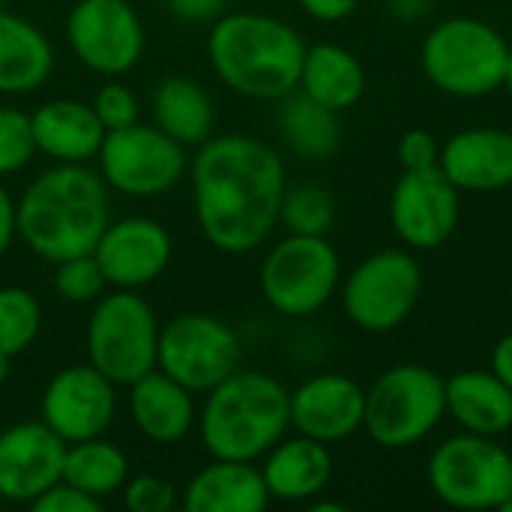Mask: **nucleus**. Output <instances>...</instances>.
I'll use <instances>...</instances> for the list:
<instances>
[{
    "mask_svg": "<svg viewBox=\"0 0 512 512\" xmlns=\"http://www.w3.org/2000/svg\"><path fill=\"white\" fill-rule=\"evenodd\" d=\"M285 189V162L261 138L213 135L192 156L195 219L225 255H249L273 237Z\"/></svg>",
    "mask_w": 512,
    "mask_h": 512,
    "instance_id": "1",
    "label": "nucleus"
},
{
    "mask_svg": "<svg viewBox=\"0 0 512 512\" xmlns=\"http://www.w3.org/2000/svg\"><path fill=\"white\" fill-rule=\"evenodd\" d=\"M15 210L18 237L48 264L90 255L111 222L105 180L99 171L72 162H54V168L36 174L18 195Z\"/></svg>",
    "mask_w": 512,
    "mask_h": 512,
    "instance_id": "2",
    "label": "nucleus"
},
{
    "mask_svg": "<svg viewBox=\"0 0 512 512\" xmlns=\"http://www.w3.org/2000/svg\"><path fill=\"white\" fill-rule=\"evenodd\" d=\"M306 42L288 21L264 12L219 15L207 36V57L216 78L258 102H279L300 84Z\"/></svg>",
    "mask_w": 512,
    "mask_h": 512,
    "instance_id": "3",
    "label": "nucleus"
},
{
    "mask_svg": "<svg viewBox=\"0 0 512 512\" xmlns=\"http://www.w3.org/2000/svg\"><path fill=\"white\" fill-rule=\"evenodd\" d=\"M198 411V438L213 459L261 462L291 429V390L258 369H237Z\"/></svg>",
    "mask_w": 512,
    "mask_h": 512,
    "instance_id": "4",
    "label": "nucleus"
},
{
    "mask_svg": "<svg viewBox=\"0 0 512 512\" xmlns=\"http://www.w3.org/2000/svg\"><path fill=\"white\" fill-rule=\"evenodd\" d=\"M507 63V36L474 15H450L432 24L420 42L423 75L453 99H483L504 90Z\"/></svg>",
    "mask_w": 512,
    "mask_h": 512,
    "instance_id": "5",
    "label": "nucleus"
},
{
    "mask_svg": "<svg viewBox=\"0 0 512 512\" xmlns=\"http://www.w3.org/2000/svg\"><path fill=\"white\" fill-rule=\"evenodd\" d=\"M444 417V378L423 363H396L366 387L363 432L384 450L423 444Z\"/></svg>",
    "mask_w": 512,
    "mask_h": 512,
    "instance_id": "6",
    "label": "nucleus"
},
{
    "mask_svg": "<svg viewBox=\"0 0 512 512\" xmlns=\"http://www.w3.org/2000/svg\"><path fill=\"white\" fill-rule=\"evenodd\" d=\"M159 330L162 324L153 306L138 291L111 288L93 303L87 318V363L117 387H129L156 369Z\"/></svg>",
    "mask_w": 512,
    "mask_h": 512,
    "instance_id": "7",
    "label": "nucleus"
},
{
    "mask_svg": "<svg viewBox=\"0 0 512 512\" xmlns=\"http://www.w3.org/2000/svg\"><path fill=\"white\" fill-rule=\"evenodd\" d=\"M426 480L444 507L501 510L512 498V453L498 444V438L459 432L432 450Z\"/></svg>",
    "mask_w": 512,
    "mask_h": 512,
    "instance_id": "8",
    "label": "nucleus"
},
{
    "mask_svg": "<svg viewBox=\"0 0 512 512\" xmlns=\"http://www.w3.org/2000/svg\"><path fill=\"white\" fill-rule=\"evenodd\" d=\"M267 306L285 318L321 312L342 285V261L327 237L285 234L273 243L258 273Z\"/></svg>",
    "mask_w": 512,
    "mask_h": 512,
    "instance_id": "9",
    "label": "nucleus"
},
{
    "mask_svg": "<svg viewBox=\"0 0 512 512\" xmlns=\"http://www.w3.org/2000/svg\"><path fill=\"white\" fill-rule=\"evenodd\" d=\"M423 297V267L411 249H378L366 255L339 285L342 312L366 333L399 330Z\"/></svg>",
    "mask_w": 512,
    "mask_h": 512,
    "instance_id": "10",
    "label": "nucleus"
},
{
    "mask_svg": "<svg viewBox=\"0 0 512 512\" xmlns=\"http://www.w3.org/2000/svg\"><path fill=\"white\" fill-rule=\"evenodd\" d=\"M96 162L105 186L126 198L165 195L189 171L186 147L159 126L141 120L123 129H108Z\"/></svg>",
    "mask_w": 512,
    "mask_h": 512,
    "instance_id": "11",
    "label": "nucleus"
},
{
    "mask_svg": "<svg viewBox=\"0 0 512 512\" xmlns=\"http://www.w3.org/2000/svg\"><path fill=\"white\" fill-rule=\"evenodd\" d=\"M243 342L237 330L210 312L174 315L159 330L156 369L192 393H210L240 369Z\"/></svg>",
    "mask_w": 512,
    "mask_h": 512,
    "instance_id": "12",
    "label": "nucleus"
},
{
    "mask_svg": "<svg viewBox=\"0 0 512 512\" xmlns=\"http://www.w3.org/2000/svg\"><path fill=\"white\" fill-rule=\"evenodd\" d=\"M66 39L75 60L102 78L126 75L144 54V24L129 0H78Z\"/></svg>",
    "mask_w": 512,
    "mask_h": 512,
    "instance_id": "13",
    "label": "nucleus"
},
{
    "mask_svg": "<svg viewBox=\"0 0 512 512\" xmlns=\"http://www.w3.org/2000/svg\"><path fill=\"white\" fill-rule=\"evenodd\" d=\"M462 219V192L435 168L402 171L390 192V225L399 243L411 252L444 246Z\"/></svg>",
    "mask_w": 512,
    "mask_h": 512,
    "instance_id": "14",
    "label": "nucleus"
},
{
    "mask_svg": "<svg viewBox=\"0 0 512 512\" xmlns=\"http://www.w3.org/2000/svg\"><path fill=\"white\" fill-rule=\"evenodd\" d=\"M117 417V384L90 363L60 369L42 390L39 420L66 444L102 438Z\"/></svg>",
    "mask_w": 512,
    "mask_h": 512,
    "instance_id": "15",
    "label": "nucleus"
},
{
    "mask_svg": "<svg viewBox=\"0 0 512 512\" xmlns=\"http://www.w3.org/2000/svg\"><path fill=\"white\" fill-rule=\"evenodd\" d=\"M174 240L168 228L150 216H123L105 225L93 258L108 288L141 291L153 285L171 264Z\"/></svg>",
    "mask_w": 512,
    "mask_h": 512,
    "instance_id": "16",
    "label": "nucleus"
},
{
    "mask_svg": "<svg viewBox=\"0 0 512 512\" xmlns=\"http://www.w3.org/2000/svg\"><path fill=\"white\" fill-rule=\"evenodd\" d=\"M66 441L42 420H24L0 432V498L33 504L63 480Z\"/></svg>",
    "mask_w": 512,
    "mask_h": 512,
    "instance_id": "17",
    "label": "nucleus"
},
{
    "mask_svg": "<svg viewBox=\"0 0 512 512\" xmlns=\"http://www.w3.org/2000/svg\"><path fill=\"white\" fill-rule=\"evenodd\" d=\"M366 387L342 372H318L291 390V429L327 447L363 432Z\"/></svg>",
    "mask_w": 512,
    "mask_h": 512,
    "instance_id": "18",
    "label": "nucleus"
},
{
    "mask_svg": "<svg viewBox=\"0 0 512 512\" xmlns=\"http://www.w3.org/2000/svg\"><path fill=\"white\" fill-rule=\"evenodd\" d=\"M438 168L459 192H501L512 186V132L504 126H468L441 144Z\"/></svg>",
    "mask_w": 512,
    "mask_h": 512,
    "instance_id": "19",
    "label": "nucleus"
},
{
    "mask_svg": "<svg viewBox=\"0 0 512 512\" xmlns=\"http://www.w3.org/2000/svg\"><path fill=\"white\" fill-rule=\"evenodd\" d=\"M261 477L273 501L309 504L333 480V453L327 444L306 435H285L261 459Z\"/></svg>",
    "mask_w": 512,
    "mask_h": 512,
    "instance_id": "20",
    "label": "nucleus"
},
{
    "mask_svg": "<svg viewBox=\"0 0 512 512\" xmlns=\"http://www.w3.org/2000/svg\"><path fill=\"white\" fill-rule=\"evenodd\" d=\"M129 417L150 444H180L198 423L195 393L153 369L129 384Z\"/></svg>",
    "mask_w": 512,
    "mask_h": 512,
    "instance_id": "21",
    "label": "nucleus"
},
{
    "mask_svg": "<svg viewBox=\"0 0 512 512\" xmlns=\"http://www.w3.org/2000/svg\"><path fill=\"white\" fill-rule=\"evenodd\" d=\"M30 126L36 153L51 162L87 165L105 141V126L99 123L93 105L81 99H51L39 105L30 114Z\"/></svg>",
    "mask_w": 512,
    "mask_h": 512,
    "instance_id": "22",
    "label": "nucleus"
},
{
    "mask_svg": "<svg viewBox=\"0 0 512 512\" xmlns=\"http://www.w3.org/2000/svg\"><path fill=\"white\" fill-rule=\"evenodd\" d=\"M270 501L255 462L213 459L186 483L180 507L186 512H264Z\"/></svg>",
    "mask_w": 512,
    "mask_h": 512,
    "instance_id": "23",
    "label": "nucleus"
},
{
    "mask_svg": "<svg viewBox=\"0 0 512 512\" xmlns=\"http://www.w3.org/2000/svg\"><path fill=\"white\" fill-rule=\"evenodd\" d=\"M447 417L474 435L501 438L512 429V390L492 369H462L444 378Z\"/></svg>",
    "mask_w": 512,
    "mask_h": 512,
    "instance_id": "24",
    "label": "nucleus"
},
{
    "mask_svg": "<svg viewBox=\"0 0 512 512\" xmlns=\"http://www.w3.org/2000/svg\"><path fill=\"white\" fill-rule=\"evenodd\" d=\"M54 69L48 36L21 15L0 9V96L39 90Z\"/></svg>",
    "mask_w": 512,
    "mask_h": 512,
    "instance_id": "25",
    "label": "nucleus"
},
{
    "mask_svg": "<svg viewBox=\"0 0 512 512\" xmlns=\"http://www.w3.org/2000/svg\"><path fill=\"white\" fill-rule=\"evenodd\" d=\"M300 93L342 114L351 111L366 93V69L360 57L336 42H318L306 48L300 69Z\"/></svg>",
    "mask_w": 512,
    "mask_h": 512,
    "instance_id": "26",
    "label": "nucleus"
},
{
    "mask_svg": "<svg viewBox=\"0 0 512 512\" xmlns=\"http://www.w3.org/2000/svg\"><path fill=\"white\" fill-rule=\"evenodd\" d=\"M153 126L180 141L183 147H201L213 138L216 105L210 93L189 75H168L156 84L150 96Z\"/></svg>",
    "mask_w": 512,
    "mask_h": 512,
    "instance_id": "27",
    "label": "nucleus"
},
{
    "mask_svg": "<svg viewBox=\"0 0 512 512\" xmlns=\"http://www.w3.org/2000/svg\"><path fill=\"white\" fill-rule=\"evenodd\" d=\"M279 135L285 147L309 162H324L339 150L342 126L339 114L324 108L321 102L309 99L306 93L294 90L285 99H279Z\"/></svg>",
    "mask_w": 512,
    "mask_h": 512,
    "instance_id": "28",
    "label": "nucleus"
},
{
    "mask_svg": "<svg viewBox=\"0 0 512 512\" xmlns=\"http://www.w3.org/2000/svg\"><path fill=\"white\" fill-rule=\"evenodd\" d=\"M63 480L72 483L75 489L105 501L126 486L129 459L117 444H111L105 438L75 441V444H66Z\"/></svg>",
    "mask_w": 512,
    "mask_h": 512,
    "instance_id": "29",
    "label": "nucleus"
},
{
    "mask_svg": "<svg viewBox=\"0 0 512 512\" xmlns=\"http://www.w3.org/2000/svg\"><path fill=\"white\" fill-rule=\"evenodd\" d=\"M336 222V198L330 189L318 183L288 186L279 207V225L288 234H312L327 237Z\"/></svg>",
    "mask_w": 512,
    "mask_h": 512,
    "instance_id": "30",
    "label": "nucleus"
},
{
    "mask_svg": "<svg viewBox=\"0 0 512 512\" xmlns=\"http://www.w3.org/2000/svg\"><path fill=\"white\" fill-rule=\"evenodd\" d=\"M42 330V309L33 291L21 285L0 288V351L9 357L24 354Z\"/></svg>",
    "mask_w": 512,
    "mask_h": 512,
    "instance_id": "31",
    "label": "nucleus"
},
{
    "mask_svg": "<svg viewBox=\"0 0 512 512\" xmlns=\"http://www.w3.org/2000/svg\"><path fill=\"white\" fill-rule=\"evenodd\" d=\"M105 288H108V282H105L93 252L90 255H75V258H66V261L54 264V291L66 303L93 306L105 294Z\"/></svg>",
    "mask_w": 512,
    "mask_h": 512,
    "instance_id": "32",
    "label": "nucleus"
},
{
    "mask_svg": "<svg viewBox=\"0 0 512 512\" xmlns=\"http://www.w3.org/2000/svg\"><path fill=\"white\" fill-rule=\"evenodd\" d=\"M36 156L30 114L12 105H0V177H9L30 165Z\"/></svg>",
    "mask_w": 512,
    "mask_h": 512,
    "instance_id": "33",
    "label": "nucleus"
},
{
    "mask_svg": "<svg viewBox=\"0 0 512 512\" xmlns=\"http://www.w3.org/2000/svg\"><path fill=\"white\" fill-rule=\"evenodd\" d=\"M90 105H93L99 123L105 126V132L108 129H123V126H132V123L141 120V102H138L135 90L126 87L123 81H105L93 93Z\"/></svg>",
    "mask_w": 512,
    "mask_h": 512,
    "instance_id": "34",
    "label": "nucleus"
},
{
    "mask_svg": "<svg viewBox=\"0 0 512 512\" xmlns=\"http://www.w3.org/2000/svg\"><path fill=\"white\" fill-rule=\"evenodd\" d=\"M123 507L129 512H171L180 507L177 486L156 474L132 477L123 486Z\"/></svg>",
    "mask_w": 512,
    "mask_h": 512,
    "instance_id": "35",
    "label": "nucleus"
},
{
    "mask_svg": "<svg viewBox=\"0 0 512 512\" xmlns=\"http://www.w3.org/2000/svg\"><path fill=\"white\" fill-rule=\"evenodd\" d=\"M33 512H102V501L75 489L72 483L60 480L54 483L48 492H42L33 504H30Z\"/></svg>",
    "mask_w": 512,
    "mask_h": 512,
    "instance_id": "36",
    "label": "nucleus"
},
{
    "mask_svg": "<svg viewBox=\"0 0 512 512\" xmlns=\"http://www.w3.org/2000/svg\"><path fill=\"white\" fill-rule=\"evenodd\" d=\"M399 165L402 171H417V168H435L441 156V141L429 129H408L399 138Z\"/></svg>",
    "mask_w": 512,
    "mask_h": 512,
    "instance_id": "37",
    "label": "nucleus"
},
{
    "mask_svg": "<svg viewBox=\"0 0 512 512\" xmlns=\"http://www.w3.org/2000/svg\"><path fill=\"white\" fill-rule=\"evenodd\" d=\"M297 3L309 18L324 21V24H336V21L351 18L360 0H297Z\"/></svg>",
    "mask_w": 512,
    "mask_h": 512,
    "instance_id": "38",
    "label": "nucleus"
},
{
    "mask_svg": "<svg viewBox=\"0 0 512 512\" xmlns=\"http://www.w3.org/2000/svg\"><path fill=\"white\" fill-rule=\"evenodd\" d=\"M228 0H165L168 12L180 21H210L219 18Z\"/></svg>",
    "mask_w": 512,
    "mask_h": 512,
    "instance_id": "39",
    "label": "nucleus"
},
{
    "mask_svg": "<svg viewBox=\"0 0 512 512\" xmlns=\"http://www.w3.org/2000/svg\"><path fill=\"white\" fill-rule=\"evenodd\" d=\"M18 237V210H15V198L9 195V189L0 183V258L12 249Z\"/></svg>",
    "mask_w": 512,
    "mask_h": 512,
    "instance_id": "40",
    "label": "nucleus"
},
{
    "mask_svg": "<svg viewBox=\"0 0 512 512\" xmlns=\"http://www.w3.org/2000/svg\"><path fill=\"white\" fill-rule=\"evenodd\" d=\"M489 369L507 384L512 390V333L501 336L492 348V360H489Z\"/></svg>",
    "mask_w": 512,
    "mask_h": 512,
    "instance_id": "41",
    "label": "nucleus"
},
{
    "mask_svg": "<svg viewBox=\"0 0 512 512\" xmlns=\"http://www.w3.org/2000/svg\"><path fill=\"white\" fill-rule=\"evenodd\" d=\"M387 9L405 21V24H414L420 18H426L432 12V0H387Z\"/></svg>",
    "mask_w": 512,
    "mask_h": 512,
    "instance_id": "42",
    "label": "nucleus"
},
{
    "mask_svg": "<svg viewBox=\"0 0 512 512\" xmlns=\"http://www.w3.org/2000/svg\"><path fill=\"white\" fill-rule=\"evenodd\" d=\"M309 510L312 512H345V504H336V501H318V498H312V501H309Z\"/></svg>",
    "mask_w": 512,
    "mask_h": 512,
    "instance_id": "43",
    "label": "nucleus"
},
{
    "mask_svg": "<svg viewBox=\"0 0 512 512\" xmlns=\"http://www.w3.org/2000/svg\"><path fill=\"white\" fill-rule=\"evenodd\" d=\"M9 375H12V357L0 351V387L9 381Z\"/></svg>",
    "mask_w": 512,
    "mask_h": 512,
    "instance_id": "44",
    "label": "nucleus"
},
{
    "mask_svg": "<svg viewBox=\"0 0 512 512\" xmlns=\"http://www.w3.org/2000/svg\"><path fill=\"white\" fill-rule=\"evenodd\" d=\"M504 90L512 96V45H510V63H507V81H504Z\"/></svg>",
    "mask_w": 512,
    "mask_h": 512,
    "instance_id": "45",
    "label": "nucleus"
},
{
    "mask_svg": "<svg viewBox=\"0 0 512 512\" xmlns=\"http://www.w3.org/2000/svg\"><path fill=\"white\" fill-rule=\"evenodd\" d=\"M501 512H512V498L504 504V507H501Z\"/></svg>",
    "mask_w": 512,
    "mask_h": 512,
    "instance_id": "46",
    "label": "nucleus"
},
{
    "mask_svg": "<svg viewBox=\"0 0 512 512\" xmlns=\"http://www.w3.org/2000/svg\"><path fill=\"white\" fill-rule=\"evenodd\" d=\"M3 6H6V0H0V9H3Z\"/></svg>",
    "mask_w": 512,
    "mask_h": 512,
    "instance_id": "47",
    "label": "nucleus"
},
{
    "mask_svg": "<svg viewBox=\"0 0 512 512\" xmlns=\"http://www.w3.org/2000/svg\"><path fill=\"white\" fill-rule=\"evenodd\" d=\"M510 3H512V0H510Z\"/></svg>",
    "mask_w": 512,
    "mask_h": 512,
    "instance_id": "48",
    "label": "nucleus"
}]
</instances>
